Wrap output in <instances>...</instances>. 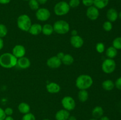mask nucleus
<instances>
[{
    "label": "nucleus",
    "mask_w": 121,
    "mask_h": 120,
    "mask_svg": "<svg viewBox=\"0 0 121 120\" xmlns=\"http://www.w3.org/2000/svg\"><path fill=\"white\" fill-rule=\"evenodd\" d=\"M49 120V119H44V120Z\"/></svg>",
    "instance_id": "de8ad7c7"
},
{
    "label": "nucleus",
    "mask_w": 121,
    "mask_h": 120,
    "mask_svg": "<svg viewBox=\"0 0 121 120\" xmlns=\"http://www.w3.org/2000/svg\"><path fill=\"white\" fill-rule=\"evenodd\" d=\"M56 56H57L60 60H61L63 58V56H65V54H64L63 52H59L57 54Z\"/></svg>",
    "instance_id": "e433bc0d"
},
{
    "label": "nucleus",
    "mask_w": 121,
    "mask_h": 120,
    "mask_svg": "<svg viewBox=\"0 0 121 120\" xmlns=\"http://www.w3.org/2000/svg\"><path fill=\"white\" fill-rule=\"evenodd\" d=\"M96 50L99 54H102L105 51V46L102 42H98L96 45Z\"/></svg>",
    "instance_id": "c756f323"
},
{
    "label": "nucleus",
    "mask_w": 121,
    "mask_h": 120,
    "mask_svg": "<svg viewBox=\"0 0 121 120\" xmlns=\"http://www.w3.org/2000/svg\"><path fill=\"white\" fill-rule=\"evenodd\" d=\"M102 87L103 89L105 91H112L115 88V82L111 80H105L104 82L102 83Z\"/></svg>",
    "instance_id": "6ab92c4d"
},
{
    "label": "nucleus",
    "mask_w": 121,
    "mask_h": 120,
    "mask_svg": "<svg viewBox=\"0 0 121 120\" xmlns=\"http://www.w3.org/2000/svg\"><path fill=\"white\" fill-rule=\"evenodd\" d=\"M54 32L53 25L49 24H46L42 26V33L45 35L49 36L51 35Z\"/></svg>",
    "instance_id": "b1692460"
},
{
    "label": "nucleus",
    "mask_w": 121,
    "mask_h": 120,
    "mask_svg": "<svg viewBox=\"0 0 121 120\" xmlns=\"http://www.w3.org/2000/svg\"><path fill=\"white\" fill-rule=\"evenodd\" d=\"M4 40L2 38H0V50L4 48Z\"/></svg>",
    "instance_id": "58836bf2"
},
{
    "label": "nucleus",
    "mask_w": 121,
    "mask_h": 120,
    "mask_svg": "<svg viewBox=\"0 0 121 120\" xmlns=\"http://www.w3.org/2000/svg\"><path fill=\"white\" fill-rule=\"evenodd\" d=\"M54 32L59 34H67L70 31V25L65 20H58L53 25Z\"/></svg>",
    "instance_id": "20e7f679"
},
{
    "label": "nucleus",
    "mask_w": 121,
    "mask_h": 120,
    "mask_svg": "<svg viewBox=\"0 0 121 120\" xmlns=\"http://www.w3.org/2000/svg\"><path fill=\"white\" fill-rule=\"evenodd\" d=\"M86 14L87 17L89 20H92V21H95V20H96L99 18V9H98L94 5L87 7Z\"/></svg>",
    "instance_id": "1a4fd4ad"
},
{
    "label": "nucleus",
    "mask_w": 121,
    "mask_h": 120,
    "mask_svg": "<svg viewBox=\"0 0 121 120\" xmlns=\"http://www.w3.org/2000/svg\"><path fill=\"white\" fill-rule=\"evenodd\" d=\"M68 4L70 8H77L80 4V0H70Z\"/></svg>",
    "instance_id": "2f4dec72"
},
{
    "label": "nucleus",
    "mask_w": 121,
    "mask_h": 120,
    "mask_svg": "<svg viewBox=\"0 0 121 120\" xmlns=\"http://www.w3.org/2000/svg\"><path fill=\"white\" fill-rule=\"evenodd\" d=\"M11 0H0V4L2 5L8 4L10 2Z\"/></svg>",
    "instance_id": "4c0bfd02"
},
{
    "label": "nucleus",
    "mask_w": 121,
    "mask_h": 120,
    "mask_svg": "<svg viewBox=\"0 0 121 120\" xmlns=\"http://www.w3.org/2000/svg\"><path fill=\"white\" fill-rule=\"evenodd\" d=\"M118 12L113 8H109L106 12V18L108 20L111 22H115L118 18Z\"/></svg>",
    "instance_id": "ddd939ff"
},
{
    "label": "nucleus",
    "mask_w": 121,
    "mask_h": 120,
    "mask_svg": "<svg viewBox=\"0 0 121 120\" xmlns=\"http://www.w3.org/2000/svg\"><path fill=\"white\" fill-rule=\"evenodd\" d=\"M30 65L31 61L28 58L23 56V57L20 58L18 59L17 66H18L21 69H27V68H29Z\"/></svg>",
    "instance_id": "4468645a"
},
{
    "label": "nucleus",
    "mask_w": 121,
    "mask_h": 120,
    "mask_svg": "<svg viewBox=\"0 0 121 120\" xmlns=\"http://www.w3.org/2000/svg\"><path fill=\"white\" fill-rule=\"evenodd\" d=\"M106 55L108 58L113 59L117 56L118 54V50L115 48L113 46L108 47L106 50Z\"/></svg>",
    "instance_id": "4be33fe9"
},
{
    "label": "nucleus",
    "mask_w": 121,
    "mask_h": 120,
    "mask_svg": "<svg viewBox=\"0 0 121 120\" xmlns=\"http://www.w3.org/2000/svg\"><path fill=\"white\" fill-rule=\"evenodd\" d=\"M115 87L119 90H121V76L116 80L115 82Z\"/></svg>",
    "instance_id": "f704fd0d"
},
{
    "label": "nucleus",
    "mask_w": 121,
    "mask_h": 120,
    "mask_svg": "<svg viewBox=\"0 0 121 120\" xmlns=\"http://www.w3.org/2000/svg\"><path fill=\"white\" fill-rule=\"evenodd\" d=\"M93 1L94 0H82V2L85 7H89L93 5Z\"/></svg>",
    "instance_id": "473e14b6"
},
{
    "label": "nucleus",
    "mask_w": 121,
    "mask_h": 120,
    "mask_svg": "<svg viewBox=\"0 0 121 120\" xmlns=\"http://www.w3.org/2000/svg\"><path fill=\"white\" fill-rule=\"evenodd\" d=\"M22 120H36V118L34 114L29 112L26 114H24Z\"/></svg>",
    "instance_id": "7c9ffc66"
},
{
    "label": "nucleus",
    "mask_w": 121,
    "mask_h": 120,
    "mask_svg": "<svg viewBox=\"0 0 121 120\" xmlns=\"http://www.w3.org/2000/svg\"><path fill=\"white\" fill-rule=\"evenodd\" d=\"M46 89L50 94H57L60 92L61 88L57 83L51 82L46 85Z\"/></svg>",
    "instance_id": "2eb2a0df"
},
{
    "label": "nucleus",
    "mask_w": 121,
    "mask_h": 120,
    "mask_svg": "<svg viewBox=\"0 0 121 120\" xmlns=\"http://www.w3.org/2000/svg\"><path fill=\"white\" fill-rule=\"evenodd\" d=\"M38 1V2L39 3V4H41V5H44L47 2L48 0H37Z\"/></svg>",
    "instance_id": "ea45409f"
},
{
    "label": "nucleus",
    "mask_w": 121,
    "mask_h": 120,
    "mask_svg": "<svg viewBox=\"0 0 121 120\" xmlns=\"http://www.w3.org/2000/svg\"><path fill=\"white\" fill-rule=\"evenodd\" d=\"M61 60L57 56H53L48 58L47 61V65L52 69L58 68L61 66Z\"/></svg>",
    "instance_id": "9b49d317"
},
{
    "label": "nucleus",
    "mask_w": 121,
    "mask_h": 120,
    "mask_svg": "<svg viewBox=\"0 0 121 120\" xmlns=\"http://www.w3.org/2000/svg\"><path fill=\"white\" fill-rule=\"evenodd\" d=\"M61 62L65 65H71L74 62V58L70 54H65V56L61 60Z\"/></svg>",
    "instance_id": "393cba45"
},
{
    "label": "nucleus",
    "mask_w": 121,
    "mask_h": 120,
    "mask_svg": "<svg viewBox=\"0 0 121 120\" xmlns=\"http://www.w3.org/2000/svg\"><path fill=\"white\" fill-rule=\"evenodd\" d=\"M98 120V119L93 118H91V119H90V120Z\"/></svg>",
    "instance_id": "49530a36"
},
{
    "label": "nucleus",
    "mask_w": 121,
    "mask_h": 120,
    "mask_svg": "<svg viewBox=\"0 0 121 120\" xmlns=\"http://www.w3.org/2000/svg\"><path fill=\"white\" fill-rule=\"evenodd\" d=\"M17 23L19 29L25 32H28L32 25L31 20L27 14L20 15L17 18Z\"/></svg>",
    "instance_id": "7ed1b4c3"
},
{
    "label": "nucleus",
    "mask_w": 121,
    "mask_h": 120,
    "mask_svg": "<svg viewBox=\"0 0 121 120\" xmlns=\"http://www.w3.org/2000/svg\"><path fill=\"white\" fill-rule=\"evenodd\" d=\"M103 28L106 32L111 31L112 29V28H113L112 23L109 21H105L104 23V24H103Z\"/></svg>",
    "instance_id": "c85d7f7f"
},
{
    "label": "nucleus",
    "mask_w": 121,
    "mask_h": 120,
    "mask_svg": "<svg viewBox=\"0 0 121 120\" xmlns=\"http://www.w3.org/2000/svg\"><path fill=\"white\" fill-rule=\"evenodd\" d=\"M17 60L12 53H4L0 55V66L4 68H12L17 66Z\"/></svg>",
    "instance_id": "f257e3e1"
},
{
    "label": "nucleus",
    "mask_w": 121,
    "mask_h": 120,
    "mask_svg": "<svg viewBox=\"0 0 121 120\" xmlns=\"http://www.w3.org/2000/svg\"><path fill=\"white\" fill-rule=\"evenodd\" d=\"M4 120H14V119L11 116H6Z\"/></svg>",
    "instance_id": "37998d69"
},
{
    "label": "nucleus",
    "mask_w": 121,
    "mask_h": 120,
    "mask_svg": "<svg viewBox=\"0 0 121 120\" xmlns=\"http://www.w3.org/2000/svg\"><path fill=\"white\" fill-rule=\"evenodd\" d=\"M51 16V13L47 8H41L36 11L35 16L37 19L40 21H46L50 18Z\"/></svg>",
    "instance_id": "6e6552de"
},
{
    "label": "nucleus",
    "mask_w": 121,
    "mask_h": 120,
    "mask_svg": "<svg viewBox=\"0 0 121 120\" xmlns=\"http://www.w3.org/2000/svg\"><path fill=\"white\" fill-rule=\"evenodd\" d=\"M30 106L26 102H21L18 106V109L20 113L22 114H26L30 111Z\"/></svg>",
    "instance_id": "412c9836"
},
{
    "label": "nucleus",
    "mask_w": 121,
    "mask_h": 120,
    "mask_svg": "<svg viewBox=\"0 0 121 120\" xmlns=\"http://www.w3.org/2000/svg\"><path fill=\"white\" fill-rule=\"evenodd\" d=\"M112 46L118 50L121 49V36L115 38L112 42Z\"/></svg>",
    "instance_id": "bb28decb"
},
{
    "label": "nucleus",
    "mask_w": 121,
    "mask_h": 120,
    "mask_svg": "<svg viewBox=\"0 0 121 120\" xmlns=\"http://www.w3.org/2000/svg\"><path fill=\"white\" fill-rule=\"evenodd\" d=\"M61 105L66 110L70 111L73 110L76 107L75 100L72 96H66L61 100Z\"/></svg>",
    "instance_id": "0eeeda50"
},
{
    "label": "nucleus",
    "mask_w": 121,
    "mask_h": 120,
    "mask_svg": "<svg viewBox=\"0 0 121 120\" xmlns=\"http://www.w3.org/2000/svg\"><path fill=\"white\" fill-rule=\"evenodd\" d=\"M109 2V0H94L93 5L96 7L98 9H102L108 6Z\"/></svg>",
    "instance_id": "aec40b11"
},
{
    "label": "nucleus",
    "mask_w": 121,
    "mask_h": 120,
    "mask_svg": "<svg viewBox=\"0 0 121 120\" xmlns=\"http://www.w3.org/2000/svg\"><path fill=\"white\" fill-rule=\"evenodd\" d=\"M4 112L6 116H11L13 114L14 111H13V108H11V107H7L4 109Z\"/></svg>",
    "instance_id": "72a5a7b5"
},
{
    "label": "nucleus",
    "mask_w": 121,
    "mask_h": 120,
    "mask_svg": "<svg viewBox=\"0 0 121 120\" xmlns=\"http://www.w3.org/2000/svg\"><path fill=\"white\" fill-rule=\"evenodd\" d=\"M70 116V111L65 109L58 111L55 115L56 120H67Z\"/></svg>",
    "instance_id": "dca6fc26"
},
{
    "label": "nucleus",
    "mask_w": 121,
    "mask_h": 120,
    "mask_svg": "<svg viewBox=\"0 0 121 120\" xmlns=\"http://www.w3.org/2000/svg\"><path fill=\"white\" fill-rule=\"evenodd\" d=\"M5 117L6 115L5 114L4 109H3L2 108L0 107V120H4Z\"/></svg>",
    "instance_id": "c9c22d12"
},
{
    "label": "nucleus",
    "mask_w": 121,
    "mask_h": 120,
    "mask_svg": "<svg viewBox=\"0 0 121 120\" xmlns=\"http://www.w3.org/2000/svg\"></svg>",
    "instance_id": "3c124183"
},
{
    "label": "nucleus",
    "mask_w": 121,
    "mask_h": 120,
    "mask_svg": "<svg viewBox=\"0 0 121 120\" xmlns=\"http://www.w3.org/2000/svg\"><path fill=\"white\" fill-rule=\"evenodd\" d=\"M26 53V48L22 45H16L12 50V54L17 59L24 56Z\"/></svg>",
    "instance_id": "9d476101"
},
{
    "label": "nucleus",
    "mask_w": 121,
    "mask_h": 120,
    "mask_svg": "<svg viewBox=\"0 0 121 120\" xmlns=\"http://www.w3.org/2000/svg\"><path fill=\"white\" fill-rule=\"evenodd\" d=\"M8 34L7 27L4 24H0V38H4Z\"/></svg>",
    "instance_id": "cd10ccee"
},
{
    "label": "nucleus",
    "mask_w": 121,
    "mask_h": 120,
    "mask_svg": "<svg viewBox=\"0 0 121 120\" xmlns=\"http://www.w3.org/2000/svg\"><path fill=\"white\" fill-rule=\"evenodd\" d=\"M70 9L68 2L61 1L57 2L54 7V12L57 16H63L68 14Z\"/></svg>",
    "instance_id": "39448f33"
},
{
    "label": "nucleus",
    "mask_w": 121,
    "mask_h": 120,
    "mask_svg": "<svg viewBox=\"0 0 121 120\" xmlns=\"http://www.w3.org/2000/svg\"><path fill=\"white\" fill-rule=\"evenodd\" d=\"M93 84V80L90 75L87 74L80 75L76 80V86L77 88L80 89L87 90L92 87Z\"/></svg>",
    "instance_id": "f03ea898"
},
{
    "label": "nucleus",
    "mask_w": 121,
    "mask_h": 120,
    "mask_svg": "<svg viewBox=\"0 0 121 120\" xmlns=\"http://www.w3.org/2000/svg\"><path fill=\"white\" fill-rule=\"evenodd\" d=\"M28 5L30 8L33 11H37L40 8V4L37 0H30L28 1Z\"/></svg>",
    "instance_id": "a878e982"
},
{
    "label": "nucleus",
    "mask_w": 121,
    "mask_h": 120,
    "mask_svg": "<svg viewBox=\"0 0 121 120\" xmlns=\"http://www.w3.org/2000/svg\"><path fill=\"white\" fill-rule=\"evenodd\" d=\"M70 41L71 45L75 48H81L84 44L83 39L78 35L71 36Z\"/></svg>",
    "instance_id": "f8f14e48"
},
{
    "label": "nucleus",
    "mask_w": 121,
    "mask_h": 120,
    "mask_svg": "<svg viewBox=\"0 0 121 120\" xmlns=\"http://www.w3.org/2000/svg\"><path fill=\"white\" fill-rule=\"evenodd\" d=\"M117 67V64L113 59H105L102 64V69L105 74H110L115 71Z\"/></svg>",
    "instance_id": "423d86ee"
},
{
    "label": "nucleus",
    "mask_w": 121,
    "mask_h": 120,
    "mask_svg": "<svg viewBox=\"0 0 121 120\" xmlns=\"http://www.w3.org/2000/svg\"><path fill=\"white\" fill-rule=\"evenodd\" d=\"M71 34H72V36H76V35H78V31L75 29H73V31H72L71 32Z\"/></svg>",
    "instance_id": "79ce46f5"
},
{
    "label": "nucleus",
    "mask_w": 121,
    "mask_h": 120,
    "mask_svg": "<svg viewBox=\"0 0 121 120\" xmlns=\"http://www.w3.org/2000/svg\"><path fill=\"white\" fill-rule=\"evenodd\" d=\"M118 18H119V19L121 20V11L119 13V14H118Z\"/></svg>",
    "instance_id": "a18cd8bd"
},
{
    "label": "nucleus",
    "mask_w": 121,
    "mask_h": 120,
    "mask_svg": "<svg viewBox=\"0 0 121 120\" xmlns=\"http://www.w3.org/2000/svg\"><path fill=\"white\" fill-rule=\"evenodd\" d=\"M28 32L33 35H37L42 32V26L40 24H33L30 28Z\"/></svg>",
    "instance_id": "f3484780"
},
{
    "label": "nucleus",
    "mask_w": 121,
    "mask_h": 120,
    "mask_svg": "<svg viewBox=\"0 0 121 120\" xmlns=\"http://www.w3.org/2000/svg\"><path fill=\"white\" fill-rule=\"evenodd\" d=\"M23 1H29L30 0H23Z\"/></svg>",
    "instance_id": "09e8293b"
},
{
    "label": "nucleus",
    "mask_w": 121,
    "mask_h": 120,
    "mask_svg": "<svg viewBox=\"0 0 121 120\" xmlns=\"http://www.w3.org/2000/svg\"><path fill=\"white\" fill-rule=\"evenodd\" d=\"M67 120H77V119L74 116H70Z\"/></svg>",
    "instance_id": "c03bdc74"
},
{
    "label": "nucleus",
    "mask_w": 121,
    "mask_h": 120,
    "mask_svg": "<svg viewBox=\"0 0 121 120\" xmlns=\"http://www.w3.org/2000/svg\"><path fill=\"white\" fill-rule=\"evenodd\" d=\"M104 110L103 108L100 106H96L95 107L92 111V115L93 118L98 119L99 120L100 117L104 115Z\"/></svg>",
    "instance_id": "a211bd4d"
},
{
    "label": "nucleus",
    "mask_w": 121,
    "mask_h": 120,
    "mask_svg": "<svg viewBox=\"0 0 121 120\" xmlns=\"http://www.w3.org/2000/svg\"><path fill=\"white\" fill-rule=\"evenodd\" d=\"M99 120H110L109 118L107 116H104L103 115L102 117H100V118L99 119Z\"/></svg>",
    "instance_id": "a19ab883"
},
{
    "label": "nucleus",
    "mask_w": 121,
    "mask_h": 120,
    "mask_svg": "<svg viewBox=\"0 0 121 120\" xmlns=\"http://www.w3.org/2000/svg\"></svg>",
    "instance_id": "8fccbe9b"
},
{
    "label": "nucleus",
    "mask_w": 121,
    "mask_h": 120,
    "mask_svg": "<svg viewBox=\"0 0 121 120\" xmlns=\"http://www.w3.org/2000/svg\"><path fill=\"white\" fill-rule=\"evenodd\" d=\"M78 97L80 102H86L89 98L88 92H87V90H85V89H80V90H79V92H78Z\"/></svg>",
    "instance_id": "5701e85b"
}]
</instances>
